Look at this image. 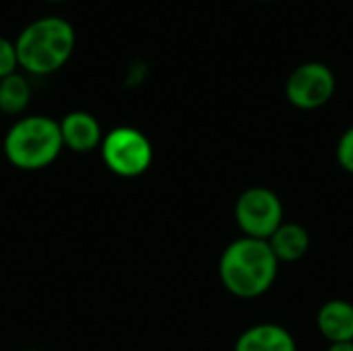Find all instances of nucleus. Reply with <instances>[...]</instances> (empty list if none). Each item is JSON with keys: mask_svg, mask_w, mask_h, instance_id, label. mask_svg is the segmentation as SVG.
<instances>
[{"mask_svg": "<svg viewBox=\"0 0 353 351\" xmlns=\"http://www.w3.org/2000/svg\"><path fill=\"white\" fill-rule=\"evenodd\" d=\"M256 2H275V0H256Z\"/></svg>", "mask_w": 353, "mask_h": 351, "instance_id": "obj_16", "label": "nucleus"}, {"mask_svg": "<svg viewBox=\"0 0 353 351\" xmlns=\"http://www.w3.org/2000/svg\"><path fill=\"white\" fill-rule=\"evenodd\" d=\"M234 217L242 236L269 240L283 223V203L275 190L267 186H250L238 197Z\"/></svg>", "mask_w": 353, "mask_h": 351, "instance_id": "obj_5", "label": "nucleus"}, {"mask_svg": "<svg viewBox=\"0 0 353 351\" xmlns=\"http://www.w3.org/2000/svg\"><path fill=\"white\" fill-rule=\"evenodd\" d=\"M234 351H298L290 329L275 323H259L240 333Z\"/></svg>", "mask_w": 353, "mask_h": 351, "instance_id": "obj_8", "label": "nucleus"}, {"mask_svg": "<svg viewBox=\"0 0 353 351\" xmlns=\"http://www.w3.org/2000/svg\"><path fill=\"white\" fill-rule=\"evenodd\" d=\"M103 166L120 178H139L153 163V145L145 132L132 126H116L101 141Z\"/></svg>", "mask_w": 353, "mask_h": 351, "instance_id": "obj_4", "label": "nucleus"}, {"mask_svg": "<svg viewBox=\"0 0 353 351\" xmlns=\"http://www.w3.org/2000/svg\"><path fill=\"white\" fill-rule=\"evenodd\" d=\"M273 254L281 263H298L310 250V234L304 225L296 221H283L275 234L267 240Z\"/></svg>", "mask_w": 353, "mask_h": 351, "instance_id": "obj_10", "label": "nucleus"}, {"mask_svg": "<svg viewBox=\"0 0 353 351\" xmlns=\"http://www.w3.org/2000/svg\"><path fill=\"white\" fill-rule=\"evenodd\" d=\"M46 2H52V4H56V2H64V0H46Z\"/></svg>", "mask_w": 353, "mask_h": 351, "instance_id": "obj_15", "label": "nucleus"}, {"mask_svg": "<svg viewBox=\"0 0 353 351\" xmlns=\"http://www.w3.org/2000/svg\"><path fill=\"white\" fill-rule=\"evenodd\" d=\"M337 161L347 174H353V124L337 143Z\"/></svg>", "mask_w": 353, "mask_h": 351, "instance_id": "obj_13", "label": "nucleus"}, {"mask_svg": "<svg viewBox=\"0 0 353 351\" xmlns=\"http://www.w3.org/2000/svg\"><path fill=\"white\" fill-rule=\"evenodd\" d=\"M17 68H19V60H17L14 41L0 35V81L12 72H17Z\"/></svg>", "mask_w": 353, "mask_h": 351, "instance_id": "obj_12", "label": "nucleus"}, {"mask_svg": "<svg viewBox=\"0 0 353 351\" xmlns=\"http://www.w3.org/2000/svg\"><path fill=\"white\" fill-rule=\"evenodd\" d=\"M327 351H353V341H343V343H329Z\"/></svg>", "mask_w": 353, "mask_h": 351, "instance_id": "obj_14", "label": "nucleus"}, {"mask_svg": "<svg viewBox=\"0 0 353 351\" xmlns=\"http://www.w3.org/2000/svg\"><path fill=\"white\" fill-rule=\"evenodd\" d=\"M319 333L329 343L353 341V304L347 300H327L316 312Z\"/></svg>", "mask_w": 353, "mask_h": 351, "instance_id": "obj_9", "label": "nucleus"}, {"mask_svg": "<svg viewBox=\"0 0 353 351\" xmlns=\"http://www.w3.org/2000/svg\"><path fill=\"white\" fill-rule=\"evenodd\" d=\"M31 83L23 72H12L0 81V112L6 116H21L31 103Z\"/></svg>", "mask_w": 353, "mask_h": 351, "instance_id": "obj_11", "label": "nucleus"}, {"mask_svg": "<svg viewBox=\"0 0 353 351\" xmlns=\"http://www.w3.org/2000/svg\"><path fill=\"white\" fill-rule=\"evenodd\" d=\"M60 134L64 149L72 153H91L97 147H101L103 130L99 120L83 110L68 112L60 122Z\"/></svg>", "mask_w": 353, "mask_h": 351, "instance_id": "obj_7", "label": "nucleus"}, {"mask_svg": "<svg viewBox=\"0 0 353 351\" xmlns=\"http://www.w3.org/2000/svg\"><path fill=\"white\" fill-rule=\"evenodd\" d=\"M279 273V261L267 240L238 238L225 246L219 259V279L223 288L240 300L265 296Z\"/></svg>", "mask_w": 353, "mask_h": 351, "instance_id": "obj_1", "label": "nucleus"}, {"mask_svg": "<svg viewBox=\"0 0 353 351\" xmlns=\"http://www.w3.org/2000/svg\"><path fill=\"white\" fill-rule=\"evenodd\" d=\"M337 91L333 70L316 60L296 66L285 81V97L298 110H319L327 106Z\"/></svg>", "mask_w": 353, "mask_h": 351, "instance_id": "obj_6", "label": "nucleus"}, {"mask_svg": "<svg viewBox=\"0 0 353 351\" xmlns=\"http://www.w3.org/2000/svg\"><path fill=\"white\" fill-rule=\"evenodd\" d=\"M23 351H41V350H23Z\"/></svg>", "mask_w": 353, "mask_h": 351, "instance_id": "obj_17", "label": "nucleus"}, {"mask_svg": "<svg viewBox=\"0 0 353 351\" xmlns=\"http://www.w3.org/2000/svg\"><path fill=\"white\" fill-rule=\"evenodd\" d=\"M77 33L70 21L50 14L31 21L14 39L19 68L33 77L58 72L72 56Z\"/></svg>", "mask_w": 353, "mask_h": 351, "instance_id": "obj_2", "label": "nucleus"}, {"mask_svg": "<svg viewBox=\"0 0 353 351\" xmlns=\"http://www.w3.org/2000/svg\"><path fill=\"white\" fill-rule=\"evenodd\" d=\"M62 134L58 120L31 114L14 120L2 141L4 157L23 172H37L52 166L62 153Z\"/></svg>", "mask_w": 353, "mask_h": 351, "instance_id": "obj_3", "label": "nucleus"}]
</instances>
